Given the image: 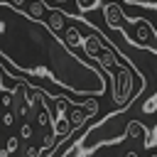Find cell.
I'll return each mask as SVG.
<instances>
[{
    "label": "cell",
    "instance_id": "1",
    "mask_svg": "<svg viewBox=\"0 0 157 157\" xmlns=\"http://www.w3.org/2000/svg\"><path fill=\"white\" fill-rule=\"evenodd\" d=\"M0 59L20 83H29L22 76L49 78L59 88L83 98H101L108 88V76L96 64L81 59L49 22L32 17L10 0H0Z\"/></svg>",
    "mask_w": 157,
    "mask_h": 157
},
{
    "label": "cell",
    "instance_id": "2",
    "mask_svg": "<svg viewBox=\"0 0 157 157\" xmlns=\"http://www.w3.org/2000/svg\"><path fill=\"white\" fill-rule=\"evenodd\" d=\"M66 20H76L81 22L83 27L91 29L88 37H83V54L110 78V86H113V103L118 105V110H128L132 105V101L145 91V76L140 74V69L115 49V44L93 25L88 22L83 15L78 12H71V10H64Z\"/></svg>",
    "mask_w": 157,
    "mask_h": 157
},
{
    "label": "cell",
    "instance_id": "3",
    "mask_svg": "<svg viewBox=\"0 0 157 157\" xmlns=\"http://www.w3.org/2000/svg\"><path fill=\"white\" fill-rule=\"evenodd\" d=\"M125 115V110H115V113H108L101 123H96L93 128H88L78 142H74L64 155L59 157H86L91 152H96L98 147L103 145H115V142H123L128 140V123L118 125V120Z\"/></svg>",
    "mask_w": 157,
    "mask_h": 157
},
{
    "label": "cell",
    "instance_id": "4",
    "mask_svg": "<svg viewBox=\"0 0 157 157\" xmlns=\"http://www.w3.org/2000/svg\"><path fill=\"white\" fill-rule=\"evenodd\" d=\"M91 120V115L81 108V105H71V110H69V123H71V128L74 130H78V128H86V123Z\"/></svg>",
    "mask_w": 157,
    "mask_h": 157
},
{
    "label": "cell",
    "instance_id": "5",
    "mask_svg": "<svg viewBox=\"0 0 157 157\" xmlns=\"http://www.w3.org/2000/svg\"><path fill=\"white\" fill-rule=\"evenodd\" d=\"M64 39H66V44H69L71 49L83 44V34H81V32H78V27H74V25H69V27L64 29Z\"/></svg>",
    "mask_w": 157,
    "mask_h": 157
},
{
    "label": "cell",
    "instance_id": "6",
    "mask_svg": "<svg viewBox=\"0 0 157 157\" xmlns=\"http://www.w3.org/2000/svg\"><path fill=\"white\" fill-rule=\"evenodd\" d=\"M52 10V7H49ZM49 27L54 29V32H64L69 25H66V15L64 12H59V10H52V17H49Z\"/></svg>",
    "mask_w": 157,
    "mask_h": 157
},
{
    "label": "cell",
    "instance_id": "7",
    "mask_svg": "<svg viewBox=\"0 0 157 157\" xmlns=\"http://www.w3.org/2000/svg\"><path fill=\"white\" fill-rule=\"evenodd\" d=\"M44 10H49V7H47V5L42 2V0H29V10H27V12H29L32 17H39V20H42Z\"/></svg>",
    "mask_w": 157,
    "mask_h": 157
},
{
    "label": "cell",
    "instance_id": "8",
    "mask_svg": "<svg viewBox=\"0 0 157 157\" xmlns=\"http://www.w3.org/2000/svg\"><path fill=\"white\" fill-rule=\"evenodd\" d=\"M125 5H135L142 10H157V0H123Z\"/></svg>",
    "mask_w": 157,
    "mask_h": 157
},
{
    "label": "cell",
    "instance_id": "9",
    "mask_svg": "<svg viewBox=\"0 0 157 157\" xmlns=\"http://www.w3.org/2000/svg\"><path fill=\"white\" fill-rule=\"evenodd\" d=\"M155 110H157V91L142 103V113H145V115H150V113H155Z\"/></svg>",
    "mask_w": 157,
    "mask_h": 157
},
{
    "label": "cell",
    "instance_id": "10",
    "mask_svg": "<svg viewBox=\"0 0 157 157\" xmlns=\"http://www.w3.org/2000/svg\"><path fill=\"white\" fill-rule=\"evenodd\" d=\"M98 5H101V0H76V7H78L81 12H88V10L98 7Z\"/></svg>",
    "mask_w": 157,
    "mask_h": 157
},
{
    "label": "cell",
    "instance_id": "11",
    "mask_svg": "<svg viewBox=\"0 0 157 157\" xmlns=\"http://www.w3.org/2000/svg\"><path fill=\"white\" fill-rule=\"evenodd\" d=\"M5 147H7V152H15V150L20 147V140H17V137H7V145H5Z\"/></svg>",
    "mask_w": 157,
    "mask_h": 157
},
{
    "label": "cell",
    "instance_id": "12",
    "mask_svg": "<svg viewBox=\"0 0 157 157\" xmlns=\"http://www.w3.org/2000/svg\"><path fill=\"white\" fill-rule=\"evenodd\" d=\"M155 145H157V125H155V130L150 132V140L145 142V147H155Z\"/></svg>",
    "mask_w": 157,
    "mask_h": 157
},
{
    "label": "cell",
    "instance_id": "13",
    "mask_svg": "<svg viewBox=\"0 0 157 157\" xmlns=\"http://www.w3.org/2000/svg\"><path fill=\"white\" fill-rule=\"evenodd\" d=\"M20 135H22V137H32V125H29V123H25V125L20 128Z\"/></svg>",
    "mask_w": 157,
    "mask_h": 157
},
{
    "label": "cell",
    "instance_id": "14",
    "mask_svg": "<svg viewBox=\"0 0 157 157\" xmlns=\"http://www.w3.org/2000/svg\"><path fill=\"white\" fill-rule=\"evenodd\" d=\"M12 123H15V115H12V113H5V115H2V125H5V128H10Z\"/></svg>",
    "mask_w": 157,
    "mask_h": 157
},
{
    "label": "cell",
    "instance_id": "15",
    "mask_svg": "<svg viewBox=\"0 0 157 157\" xmlns=\"http://www.w3.org/2000/svg\"><path fill=\"white\" fill-rule=\"evenodd\" d=\"M12 96H15V93H5V96H2V105H5V108H10V103H12Z\"/></svg>",
    "mask_w": 157,
    "mask_h": 157
},
{
    "label": "cell",
    "instance_id": "16",
    "mask_svg": "<svg viewBox=\"0 0 157 157\" xmlns=\"http://www.w3.org/2000/svg\"><path fill=\"white\" fill-rule=\"evenodd\" d=\"M123 157H140V155H137V152H135V150H128V152H125V155H123Z\"/></svg>",
    "mask_w": 157,
    "mask_h": 157
},
{
    "label": "cell",
    "instance_id": "17",
    "mask_svg": "<svg viewBox=\"0 0 157 157\" xmlns=\"http://www.w3.org/2000/svg\"><path fill=\"white\" fill-rule=\"evenodd\" d=\"M0 157H10V152H7V147H0Z\"/></svg>",
    "mask_w": 157,
    "mask_h": 157
},
{
    "label": "cell",
    "instance_id": "18",
    "mask_svg": "<svg viewBox=\"0 0 157 157\" xmlns=\"http://www.w3.org/2000/svg\"><path fill=\"white\" fill-rule=\"evenodd\" d=\"M10 2H12V5H17V7H22V5L27 2V0H10Z\"/></svg>",
    "mask_w": 157,
    "mask_h": 157
},
{
    "label": "cell",
    "instance_id": "19",
    "mask_svg": "<svg viewBox=\"0 0 157 157\" xmlns=\"http://www.w3.org/2000/svg\"><path fill=\"white\" fill-rule=\"evenodd\" d=\"M150 157H157V152H152V155H150Z\"/></svg>",
    "mask_w": 157,
    "mask_h": 157
},
{
    "label": "cell",
    "instance_id": "20",
    "mask_svg": "<svg viewBox=\"0 0 157 157\" xmlns=\"http://www.w3.org/2000/svg\"><path fill=\"white\" fill-rule=\"evenodd\" d=\"M54 2H66V0H54Z\"/></svg>",
    "mask_w": 157,
    "mask_h": 157
}]
</instances>
